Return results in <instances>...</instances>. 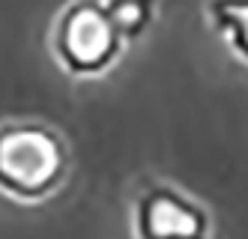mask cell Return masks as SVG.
<instances>
[{"instance_id": "obj_3", "label": "cell", "mask_w": 248, "mask_h": 239, "mask_svg": "<svg viewBox=\"0 0 248 239\" xmlns=\"http://www.w3.org/2000/svg\"><path fill=\"white\" fill-rule=\"evenodd\" d=\"M135 233L140 236H203L206 212L168 186H153L135 200Z\"/></svg>"}, {"instance_id": "obj_2", "label": "cell", "mask_w": 248, "mask_h": 239, "mask_svg": "<svg viewBox=\"0 0 248 239\" xmlns=\"http://www.w3.org/2000/svg\"><path fill=\"white\" fill-rule=\"evenodd\" d=\"M123 33L117 30L105 0H72L54 30L57 60L72 75H96L120 54Z\"/></svg>"}, {"instance_id": "obj_1", "label": "cell", "mask_w": 248, "mask_h": 239, "mask_svg": "<svg viewBox=\"0 0 248 239\" xmlns=\"http://www.w3.org/2000/svg\"><path fill=\"white\" fill-rule=\"evenodd\" d=\"M66 174V146L57 132L33 120L0 126V191L18 200L51 194Z\"/></svg>"}, {"instance_id": "obj_4", "label": "cell", "mask_w": 248, "mask_h": 239, "mask_svg": "<svg viewBox=\"0 0 248 239\" xmlns=\"http://www.w3.org/2000/svg\"><path fill=\"white\" fill-rule=\"evenodd\" d=\"M206 15L230 51L248 63V0H209Z\"/></svg>"}, {"instance_id": "obj_5", "label": "cell", "mask_w": 248, "mask_h": 239, "mask_svg": "<svg viewBox=\"0 0 248 239\" xmlns=\"http://www.w3.org/2000/svg\"><path fill=\"white\" fill-rule=\"evenodd\" d=\"M117 30L123 33V39H132L147 30V24L153 21V9L155 0H105Z\"/></svg>"}]
</instances>
